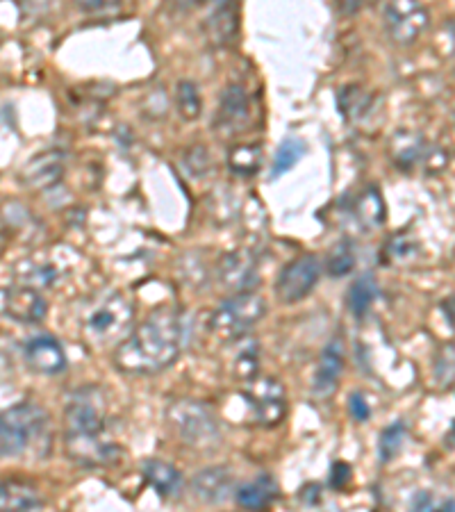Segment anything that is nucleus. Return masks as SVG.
I'll return each mask as SVG.
<instances>
[{"label":"nucleus","mask_w":455,"mask_h":512,"mask_svg":"<svg viewBox=\"0 0 455 512\" xmlns=\"http://www.w3.org/2000/svg\"><path fill=\"white\" fill-rule=\"evenodd\" d=\"M78 7L82 12H105V10H112V7H117L121 0H76Z\"/></svg>","instance_id":"473e14b6"},{"label":"nucleus","mask_w":455,"mask_h":512,"mask_svg":"<svg viewBox=\"0 0 455 512\" xmlns=\"http://www.w3.org/2000/svg\"><path fill=\"white\" fill-rule=\"evenodd\" d=\"M378 296V283L374 274H362L353 280L349 289V296H346V305H349V312L355 319H362L371 310V305L376 303Z\"/></svg>","instance_id":"412c9836"},{"label":"nucleus","mask_w":455,"mask_h":512,"mask_svg":"<svg viewBox=\"0 0 455 512\" xmlns=\"http://www.w3.org/2000/svg\"><path fill=\"white\" fill-rule=\"evenodd\" d=\"M344 371V340L342 337H333L326 344V349L321 351L317 374H314L312 383V394L319 396V399H326V396L337 390L339 378H342Z\"/></svg>","instance_id":"ddd939ff"},{"label":"nucleus","mask_w":455,"mask_h":512,"mask_svg":"<svg viewBox=\"0 0 455 512\" xmlns=\"http://www.w3.org/2000/svg\"><path fill=\"white\" fill-rule=\"evenodd\" d=\"M237 503L246 510H260V508H267L271 506L273 501L278 497V485L273 481L271 476L262 474L260 478H255L244 487H239L235 492Z\"/></svg>","instance_id":"a211bd4d"},{"label":"nucleus","mask_w":455,"mask_h":512,"mask_svg":"<svg viewBox=\"0 0 455 512\" xmlns=\"http://www.w3.org/2000/svg\"><path fill=\"white\" fill-rule=\"evenodd\" d=\"M353 212H355V219H358V224L364 228L371 230V228L383 226L387 217V208H385L383 194L378 192V187L364 189V192L355 198Z\"/></svg>","instance_id":"6ab92c4d"},{"label":"nucleus","mask_w":455,"mask_h":512,"mask_svg":"<svg viewBox=\"0 0 455 512\" xmlns=\"http://www.w3.org/2000/svg\"><path fill=\"white\" fill-rule=\"evenodd\" d=\"M194 497L201 503H221L235 490V478L226 467H208L198 472L192 481Z\"/></svg>","instance_id":"dca6fc26"},{"label":"nucleus","mask_w":455,"mask_h":512,"mask_svg":"<svg viewBox=\"0 0 455 512\" xmlns=\"http://www.w3.org/2000/svg\"><path fill=\"white\" fill-rule=\"evenodd\" d=\"M428 153L426 139L415 130H396L390 139V158L396 169L412 171Z\"/></svg>","instance_id":"f3484780"},{"label":"nucleus","mask_w":455,"mask_h":512,"mask_svg":"<svg viewBox=\"0 0 455 512\" xmlns=\"http://www.w3.org/2000/svg\"><path fill=\"white\" fill-rule=\"evenodd\" d=\"M217 278L219 283L228 289V292H246L255 283V260L251 253L246 251H235L226 253L219 260L217 267Z\"/></svg>","instance_id":"2eb2a0df"},{"label":"nucleus","mask_w":455,"mask_h":512,"mask_svg":"<svg viewBox=\"0 0 455 512\" xmlns=\"http://www.w3.org/2000/svg\"><path fill=\"white\" fill-rule=\"evenodd\" d=\"M248 117H251V103L242 85H228L223 89L219 112H217V132L219 135L233 137L246 128Z\"/></svg>","instance_id":"9d476101"},{"label":"nucleus","mask_w":455,"mask_h":512,"mask_svg":"<svg viewBox=\"0 0 455 512\" xmlns=\"http://www.w3.org/2000/svg\"><path fill=\"white\" fill-rule=\"evenodd\" d=\"M267 315V303L255 292H235L210 317V328L221 340H239Z\"/></svg>","instance_id":"423d86ee"},{"label":"nucleus","mask_w":455,"mask_h":512,"mask_svg":"<svg viewBox=\"0 0 455 512\" xmlns=\"http://www.w3.org/2000/svg\"><path fill=\"white\" fill-rule=\"evenodd\" d=\"M0 506L3 510H35L41 506L37 492L28 487L26 483H3V492H0Z\"/></svg>","instance_id":"4be33fe9"},{"label":"nucleus","mask_w":455,"mask_h":512,"mask_svg":"<svg viewBox=\"0 0 455 512\" xmlns=\"http://www.w3.org/2000/svg\"><path fill=\"white\" fill-rule=\"evenodd\" d=\"M349 412L355 421H360V424L371 417V406H369V401L364 399V394L353 392L349 396Z\"/></svg>","instance_id":"7c9ffc66"},{"label":"nucleus","mask_w":455,"mask_h":512,"mask_svg":"<svg viewBox=\"0 0 455 512\" xmlns=\"http://www.w3.org/2000/svg\"><path fill=\"white\" fill-rule=\"evenodd\" d=\"M48 415L37 403L23 401L3 412L0 419V451L3 458H16L46 433Z\"/></svg>","instance_id":"39448f33"},{"label":"nucleus","mask_w":455,"mask_h":512,"mask_svg":"<svg viewBox=\"0 0 455 512\" xmlns=\"http://www.w3.org/2000/svg\"><path fill=\"white\" fill-rule=\"evenodd\" d=\"M301 501L305 503V506H319V503H321V487L317 483L305 485L301 490Z\"/></svg>","instance_id":"f704fd0d"},{"label":"nucleus","mask_w":455,"mask_h":512,"mask_svg":"<svg viewBox=\"0 0 455 512\" xmlns=\"http://www.w3.org/2000/svg\"><path fill=\"white\" fill-rule=\"evenodd\" d=\"M351 481V467L346 462H337L333 465V476H330V485L342 490V487Z\"/></svg>","instance_id":"72a5a7b5"},{"label":"nucleus","mask_w":455,"mask_h":512,"mask_svg":"<svg viewBox=\"0 0 455 512\" xmlns=\"http://www.w3.org/2000/svg\"><path fill=\"white\" fill-rule=\"evenodd\" d=\"M176 110L185 121H196L201 117L203 101L192 80H180L176 85Z\"/></svg>","instance_id":"393cba45"},{"label":"nucleus","mask_w":455,"mask_h":512,"mask_svg":"<svg viewBox=\"0 0 455 512\" xmlns=\"http://www.w3.org/2000/svg\"><path fill=\"white\" fill-rule=\"evenodd\" d=\"M387 253H390V260L399 262V260H408L412 255V244L408 237H394L390 244H387Z\"/></svg>","instance_id":"2f4dec72"},{"label":"nucleus","mask_w":455,"mask_h":512,"mask_svg":"<svg viewBox=\"0 0 455 512\" xmlns=\"http://www.w3.org/2000/svg\"><path fill=\"white\" fill-rule=\"evenodd\" d=\"M182 324L173 310H157L117 344L114 365L126 374H157L178 360Z\"/></svg>","instance_id":"f257e3e1"},{"label":"nucleus","mask_w":455,"mask_h":512,"mask_svg":"<svg viewBox=\"0 0 455 512\" xmlns=\"http://www.w3.org/2000/svg\"><path fill=\"white\" fill-rule=\"evenodd\" d=\"M23 355L30 369H35L37 374L55 376L66 369V353L62 344L51 335H37L23 346Z\"/></svg>","instance_id":"f8f14e48"},{"label":"nucleus","mask_w":455,"mask_h":512,"mask_svg":"<svg viewBox=\"0 0 455 512\" xmlns=\"http://www.w3.org/2000/svg\"><path fill=\"white\" fill-rule=\"evenodd\" d=\"M235 28H237V19H235L233 3L217 7L214 14L210 16V23H208L210 39L217 41V44H223V41H228L230 37H233Z\"/></svg>","instance_id":"bb28decb"},{"label":"nucleus","mask_w":455,"mask_h":512,"mask_svg":"<svg viewBox=\"0 0 455 512\" xmlns=\"http://www.w3.org/2000/svg\"><path fill=\"white\" fill-rule=\"evenodd\" d=\"M405 424L403 421H396V424L387 426L383 435H380V444H378V453H380V460L383 462H390L392 458H396V453L401 451L403 442H405Z\"/></svg>","instance_id":"c85d7f7f"},{"label":"nucleus","mask_w":455,"mask_h":512,"mask_svg":"<svg viewBox=\"0 0 455 512\" xmlns=\"http://www.w3.org/2000/svg\"><path fill=\"white\" fill-rule=\"evenodd\" d=\"M383 26L396 46H412L428 30L430 14L421 0H387Z\"/></svg>","instance_id":"0eeeda50"},{"label":"nucleus","mask_w":455,"mask_h":512,"mask_svg":"<svg viewBox=\"0 0 455 512\" xmlns=\"http://www.w3.org/2000/svg\"><path fill=\"white\" fill-rule=\"evenodd\" d=\"M337 101L339 107H342V114L349 121H360L364 114H369L371 110V96L358 85L344 87L342 92H339Z\"/></svg>","instance_id":"b1692460"},{"label":"nucleus","mask_w":455,"mask_h":512,"mask_svg":"<svg viewBox=\"0 0 455 512\" xmlns=\"http://www.w3.org/2000/svg\"><path fill=\"white\" fill-rule=\"evenodd\" d=\"M262 151L258 144H239L228 151V167L237 176H253L260 169Z\"/></svg>","instance_id":"5701e85b"},{"label":"nucleus","mask_w":455,"mask_h":512,"mask_svg":"<svg viewBox=\"0 0 455 512\" xmlns=\"http://www.w3.org/2000/svg\"><path fill=\"white\" fill-rule=\"evenodd\" d=\"M169 426L176 431L178 440L198 451H210L221 442L217 419L203 403L182 399L171 403L167 410Z\"/></svg>","instance_id":"20e7f679"},{"label":"nucleus","mask_w":455,"mask_h":512,"mask_svg":"<svg viewBox=\"0 0 455 512\" xmlns=\"http://www.w3.org/2000/svg\"><path fill=\"white\" fill-rule=\"evenodd\" d=\"M132 305L126 296L112 292L91 305L82 321V333L96 346L121 344L130 335Z\"/></svg>","instance_id":"7ed1b4c3"},{"label":"nucleus","mask_w":455,"mask_h":512,"mask_svg":"<svg viewBox=\"0 0 455 512\" xmlns=\"http://www.w3.org/2000/svg\"><path fill=\"white\" fill-rule=\"evenodd\" d=\"M442 310H444V317L451 321V326L455 328V294L449 296V299L442 301Z\"/></svg>","instance_id":"e433bc0d"},{"label":"nucleus","mask_w":455,"mask_h":512,"mask_svg":"<svg viewBox=\"0 0 455 512\" xmlns=\"http://www.w3.org/2000/svg\"><path fill=\"white\" fill-rule=\"evenodd\" d=\"M142 474L146 478V483L164 499L171 497V494H176L182 481L178 469L164 460H146Z\"/></svg>","instance_id":"aec40b11"},{"label":"nucleus","mask_w":455,"mask_h":512,"mask_svg":"<svg viewBox=\"0 0 455 512\" xmlns=\"http://www.w3.org/2000/svg\"><path fill=\"white\" fill-rule=\"evenodd\" d=\"M355 264H358V258H355L353 246L349 242H339L335 249L328 253L326 271L333 278H344L355 269Z\"/></svg>","instance_id":"cd10ccee"},{"label":"nucleus","mask_w":455,"mask_h":512,"mask_svg":"<svg viewBox=\"0 0 455 512\" xmlns=\"http://www.w3.org/2000/svg\"><path fill=\"white\" fill-rule=\"evenodd\" d=\"M321 276V262L314 255H299L289 264H285L283 271L276 280V296L283 303H299L319 283Z\"/></svg>","instance_id":"1a4fd4ad"},{"label":"nucleus","mask_w":455,"mask_h":512,"mask_svg":"<svg viewBox=\"0 0 455 512\" xmlns=\"http://www.w3.org/2000/svg\"><path fill=\"white\" fill-rule=\"evenodd\" d=\"M371 3H376V0H339V5H342V10L349 12V14L358 12L362 5H371Z\"/></svg>","instance_id":"c9c22d12"},{"label":"nucleus","mask_w":455,"mask_h":512,"mask_svg":"<svg viewBox=\"0 0 455 512\" xmlns=\"http://www.w3.org/2000/svg\"><path fill=\"white\" fill-rule=\"evenodd\" d=\"M182 164H185V169L192 173V176H203V173H208L210 169V153L205 151L203 146H189L185 153H182Z\"/></svg>","instance_id":"c756f323"},{"label":"nucleus","mask_w":455,"mask_h":512,"mask_svg":"<svg viewBox=\"0 0 455 512\" xmlns=\"http://www.w3.org/2000/svg\"><path fill=\"white\" fill-rule=\"evenodd\" d=\"M173 5L178 7V10H194V7H198V5H203L205 0H171Z\"/></svg>","instance_id":"4c0bfd02"},{"label":"nucleus","mask_w":455,"mask_h":512,"mask_svg":"<svg viewBox=\"0 0 455 512\" xmlns=\"http://www.w3.org/2000/svg\"><path fill=\"white\" fill-rule=\"evenodd\" d=\"M3 312L5 317L21 321V324H37L46 317L48 303L37 289L10 287L3 292Z\"/></svg>","instance_id":"9b49d317"},{"label":"nucleus","mask_w":455,"mask_h":512,"mask_svg":"<svg viewBox=\"0 0 455 512\" xmlns=\"http://www.w3.org/2000/svg\"><path fill=\"white\" fill-rule=\"evenodd\" d=\"M242 394L253 410V419L258 421L260 426L271 428L283 421L287 412L285 387L280 385L276 378H248Z\"/></svg>","instance_id":"6e6552de"},{"label":"nucleus","mask_w":455,"mask_h":512,"mask_svg":"<svg viewBox=\"0 0 455 512\" xmlns=\"http://www.w3.org/2000/svg\"><path fill=\"white\" fill-rule=\"evenodd\" d=\"M66 169V158L62 151L37 153L21 171V183L30 189H46L62 180Z\"/></svg>","instance_id":"4468645a"},{"label":"nucleus","mask_w":455,"mask_h":512,"mask_svg":"<svg viewBox=\"0 0 455 512\" xmlns=\"http://www.w3.org/2000/svg\"><path fill=\"white\" fill-rule=\"evenodd\" d=\"M64 431L69 453L85 465H107V462L117 460L119 451L110 444H101L105 410L101 394L94 387L71 396L69 406L64 410Z\"/></svg>","instance_id":"f03ea898"},{"label":"nucleus","mask_w":455,"mask_h":512,"mask_svg":"<svg viewBox=\"0 0 455 512\" xmlns=\"http://www.w3.org/2000/svg\"><path fill=\"white\" fill-rule=\"evenodd\" d=\"M303 153H305V146H303L301 139H294V137L285 139V142L278 146L276 158H273L271 178H280V176H283V173H287L289 169H294V164L301 160Z\"/></svg>","instance_id":"a878e982"}]
</instances>
